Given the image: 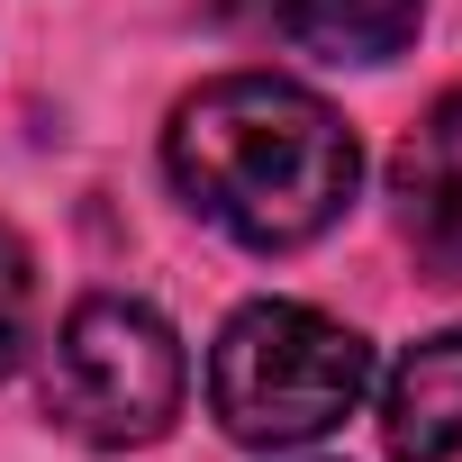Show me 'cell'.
<instances>
[{
	"instance_id": "1",
	"label": "cell",
	"mask_w": 462,
	"mask_h": 462,
	"mask_svg": "<svg viewBox=\"0 0 462 462\" xmlns=\"http://www.w3.org/2000/svg\"><path fill=\"white\" fill-rule=\"evenodd\" d=\"M163 163H172L181 199L254 254H291V245L327 236L363 181L354 127L282 73H226V82L190 91L163 127Z\"/></svg>"
},
{
	"instance_id": "2",
	"label": "cell",
	"mask_w": 462,
	"mask_h": 462,
	"mask_svg": "<svg viewBox=\"0 0 462 462\" xmlns=\"http://www.w3.org/2000/svg\"><path fill=\"white\" fill-rule=\"evenodd\" d=\"M363 390H372V345L354 327H336L327 309H300V300L236 309L217 354H208V408L254 453L336 435L363 408Z\"/></svg>"
},
{
	"instance_id": "3",
	"label": "cell",
	"mask_w": 462,
	"mask_h": 462,
	"mask_svg": "<svg viewBox=\"0 0 462 462\" xmlns=\"http://www.w3.org/2000/svg\"><path fill=\"white\" fill-rule=\"evenodd\" d=\"M181 336L145 309V300H82L55 336V363H46V408L64 435L100 444V453H127V444H154L172 417H181Z\"/></svg>"
},
{
	"instance_id": "4",
	"label": "cell",
	"mask_w": 462,
	"mask_h": 462,
	"mask_svg": "<svg viewBox=\"0 0 462 462\" xmlns=\"http://www.w3.org/2000/svg\"><path fill=\"white\" fill-rule=\"evenodd\" d=\"M390 199H399V226H408V245L426 254V273L462 282V91H444L399 136Z\"/></svg>"
},
{
	"instance_id": "5",
	"label": "cell",
	"mask_w": 462,
	"mask_h": 462,
	"mask_svg": "<svg viewBox=\"0 0 462 462\" xmlns=\"http://www.w3.org/2000/svg\"><path fill=\"white\" fill-rule=\"evenodd\" d=\"M381 435L399 462H453L462 453V327L399 354V372L381 390Z\"/></svg>"
},
{
	"instance_id": "6",
	"label": "cell",
	"mask_w": 462,
	"mask_h": 462,
	"mask_svg": "<svg viewBox=\"0 0 462 462\" xmlns=\"http://www.w3.org/2000/svg\"><path fill=\"white\" fill-rule=\"evenodd\" d=\"M254 10H263L291 46L327 55V64H381V55H399V46L417 37V10H426V0H254Z\"/></svg>"
},
{
	"instance_id": "7",
	"label": "cell",
	"mask_w": 462,
	"mask_h": 462,
	"mask_svg": "<svg viewBox=\"0 0 462 462\" xmlns=\"http://www.w3.org/2000/svg\"><path fill=\"white\" fill-rule=\"evenodd\" d=\"M28 345H37V263H28V245L10 226H0V381L28 363Z\"/></svg>"
}]
</instances>
